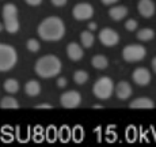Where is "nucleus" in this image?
I'll return each instance as SVG.
<instances>
[{
	"mask_svg": "<svg viewBox=\"0 0 156 147\" xmlns=\"http://www.w3.org/2000/svg\"><path fill=\"white\" fill-rule=\"evenodd\" d=\"M37 33L44 41H60L65 34V25L61 18L48 17L38 25Z\"/></svg>",
	"mask_w": 156,
	"mask_h": 147,
	"instance_id": "nucleus-1",
	"label": "nucleus"
},
{
	"mask_svg": "<svg viewBox=\"0 0 156 147\" xmlns=\"http://www.w3.org/2000/svg\"><path fill=\"white\" fill-rule=\"evenodd\" d=\"M34 71L38 76L44 78V79H49V78L57 76L61 71V61L55 55H46L42 56L37 60L34 65Z\"/></svg>",
	"mask_w": 156,
	"mask_h": 147,
	"instance_id": "nucleus-2",
	"label": "nucleus"
},
{
	"mask_svg": "<svg viewBox=\"0 0 156 147\" xmlns=\"http://www.w3.org/2000/svg\"><path fill=\"white\" fill-rule=\"evenodd\" d=\"M3 23L10 34H14L19 30V19H18V8L12 3H7L3 6Z\"/></svg>",
	"mask_w": 156,
	"mask_h": 147,
	"instance_id": "nucleus-3",
	"label": "nucleus"
},
{
	"mask_svg": "<svg viewBox=\"0 0 156 147\" xmlns=\"http://www.w3.org/2000/svg\"><path fill=\"white\" fill-rule=\"evenodd\" d=\"M18 60L16 50L8 44H0V71L7 72L15 67Z\"/></svg>",
	"mask_w": 156,
	"mask_h": 147,
	"instance_id": "nucleus-4",
	"label": "nucleus"
},
{
	"mask_svg": "<svg viewBox=\"0 0 156 147\" xmlns=\"http://www.w3.org/2000/svg\"><path fill=\"white\" fill-rule=\"evenodd\" d=\"M114 83L112 78L109 76H101L92 86V93L99 100H109L114 93Z\"/></svg>",
	"mask_w": 156,
	"mask_h": 147,
	"instance_id": "nucleus-5",
	"label": "nucleus"
},
{
	"mask_svg": "<svg viewBox=\"0 0 156 147\" xmlns=\"http://www.w3.org/2000/svg\"><path fill=\"white\" fill-rule=\"evenodd\" d=\"M147 55V50L143 45L139 44H130L126 45V46L122 49V57H124L125 61L128 63H136L140 61L145 57Z\"/></svg>",
	"mask_w": 156,
	"mask_h": 147,
	"instance_id": "nucleus-6",
	"label": "nucleus"
},
{
	"mask_svg": "<svg viewBox=\"0 0 156 147\" xmlns=\"http://www.w3.org/2000/svg\"><path fill=\"white\" fill-rule=\"evenodd\" d=\"M60 104L62 108H67V109H73L77 108L82 104V95L79 91L76 90H69V91H65L61 94L60 97Z\"/></svg>",
	"mask_w": 156,
	"mask_h": 147,
	"instance_id": "nucleus-7",
	"label": "nucleus"
},
{
	"mask_svg": "<svg viewBox=\"0 0 156 147\" xmlns=\"http://www.w3.org/2000/svg\"><path fill=\"white\" fill-rule=\"evenodd\" d=\"M72 15L76 20H87L94 15V7L90 3H79L73 7Z\"/></svg>",
	"mask_w": 156,
	"mask_h": 147,
	"instance_id": "nucleus-8",
	"label": "nucleus"
},
{
	"mask_svg": "<svg viewBox=\"0 0 156 147\" xmlns=\"http://www.w3.org/2000/svg\"><path fill=\"white\" fill-rule=\"evenodd\" d=\"M99 41L105 46H115L119 42V34L115 30L105 28L99 31Z\"/></svg>",
	"mask_w": 156,
	"mask_h": 147,
	"instance_id": "nucleus-9",
	"label": "nucleus"
},
{
	"mask_svg": "<svg viewBox=\"0 0 156 147\" xmlns=\"http://www.w3.org/2000/svg\"><path fill=\"white\" fill-rule=\"evenodd\" d=\"M132 79H133V82L136 83V85L147 86L149 82H151V72H149L145 67H139L133 71Z\"/></svg>",
	"mask_w": 156,
	"mask_h": 147,
	"instance_id": "nucleus-10",
	"label": "nucleus"
},
{
	"mask_svg": "<svg viewBox=\"0 0 156 147\" xmlns=\"http://www.w3.org/2000/svg\"><path fill=\"white\" fill-rule=\"evenodd\" d=\"M137 11L144 18H151L155 14V3L154 0H140L137 3Z\"/></svg>",
	"mask_w": 156,
	"mask_h": 147,
	"instance_id": "nucleus-11",
	"label": "nucleus"
},
{
	"mask_svg": "<svg viewBox=\"0 0 156 147\" xmlns=\"http://www.w3.org/2000/svg\"><path fill=\"white\" fill-rule=\"evenodd\" d=\"M114 93H115L117 98H119V100H128L132 95L133 90H132L130 85H129L126 80H121V82H118V85L115 86Z\"/></svg>",
	"mask_w": 156,
	"mask_h": 147,
	"instance_id": "nucleus-12",
	"label": "nucleus"
},
{
	"mask_svg": "<svg viewBox=\"0 0 156 147\" xmlns=\"http://www.w3.org/2000/svg\"><path fill=\"white\" fill-rule=\"evenodd\" d=\"M67 55L72 61H80V60L83 59V56H84V52H83L82 46H80L79 44L71 42V44H68V46H67Z\"/></svg>",
	"mask_w": 156,
	"mask_h": 147,
	"instance_id": "nucleus-13",
	"label": "nucleus"
},
{
	"mask_svg": "<svg viewBox=\"0 0 156 147\" xmlns=\"http://www.w3.org/2000/svg\"><path fill=\"white\" fill-rule=\"evenodd\" d=\"M129 108H132V109H154L155 104L148 97H139L129 104Z\"/></svg>",
	"mask_w": 156,
	"mask_h": 147,
	"instance_id": "nucleus-14",
	"label": "nucleus"
},
{
	"mask_svg": "<svg viewBox=\"0 0 156 147\" xmlns=\"http://www.w3.org/2000/svg\"><path fill=\"white\" fill-rule=\"evenodd\" d=\"M109 15L113 20L119 22V20H122L128 15V8L125 6H114V7L109 10Z\"/></svg>",
	"mask_w": 156,
	"mask_h": 147,
	"instance_id": "nucleus-15",
	"label": "nucleus"
},
{
	"mask_svg": "<svg viewBox=\"0 0 156 147\" xmlns=\"http://www.w3.org/2000/svg\"><path fill=\"white\" fill-rule=\"evenodd\" d=\"M25 93L29 95V97H37V95L41 93L40 82H38V80H35V79L29 80V82L25 85Z\"/></svg>",
	"mask_w": 156,
	"mask_h": 147,
	"instance_id": "nucleus-16",
	"label": "nucleus"
},
{
	"mask_svg": "<svg viewBox=\"0 0 156 147\" xmlns=\"http://www.w3.org/2000/svg\"><path fill=\"white\" fill-rule=\"evenodd\" d=\"M91 64H92V67L97 68V70H105V68H107V65H109V61H107L106 56L95 55L94 57L91 59Z\"/></svg>",
	"mask_w": 156,
	"mask_h": 147,
	"instance_id": "nucleus-17",
	"label": "nucleus"
},
{
	"mask_svg": "<svg viewBox=\"0 0 156 147\" xmlns=\"http://www.w3.org/2000/svg\"><path fill=\"white\" fill-rule=\"evenodd\" d=\"M80 41H82V45L84 48H91L95 41V37L91 30H84V31H82V34H80Z\"/></svg>",
	"mask_w": 156,
	"mask_h": 147,
	"instance_id": "nucleus-18",
	"label": "nucleus"
},
{
	"mask_svg": "<svg viewBox=\"0 0 156 147\" xmlns=\"http://www.w3.org/2000/svg\"><path fill=\"white\" fill-rule=\"evenodd\" d=\"M0 108L3 109H18L19 108V104L11 95H7V97H3L2 101H0Z\"/></svg>",
	"mask_w": 156,
	"mask_h": 147,
	"instance_id": "nucleus-19",
	"label": "nucleus"
},
{
	"mask_svg": "<svg viewBox=\"0 0 156 147\" xmlns=\"http://www.w3.org/2000/svg\"><path fill=\"white\" fill-rule=\"evenodd\" d=\"M136 38L139 41H144V42H145V41H151V40H154L155 38V31L152 29H149V28L141 29V30L137 31Z\"/></svg>",
	"mask_w": 156,
	"mask_h": 147,
	"instance_id": "nucleus-20",
	"label": "nucleus"
},
{
	"mask_svg": "<svg viewBox=\"0 0 156 147\" xmlns=\"http://www.w3.org/2000/svg\"><path fill=\"white\" fill-rule=\"evenodd\" d=\"M3 87H4V90L7 93H10V94H15V93H18V90H19V83H18V80L14 79V78H8V79H5Z\"/></svg>",
	"mask_w": 156,
	"mask_h": 147,
	"instance_id": "nucleus-21",
	"label": "nucleus"
},
{
	"mask_svg": "<svg viewBox=\"0 0 156 147\" xmlns=\"http://www.w3.org/2000/svg\"><path fill=\"white\" fill-rule=\"evenodd\" d=\"M88 78H90L88 74L83 70H77L76 72L73 74V80L76 85H84L87 80H88Z\"/></svg>",
	"mask_w": 156,
	"mask_h": 147,
	"instance_id": "nucleus-22",
	"label": "nucleus"
},
{
	"mask_svg": "<svg viewBox=\"0 0 156 147\" xmlns=\"http://www.w3.org/2000/svg\"><path fill=\"white\" fill-rule=\"evenodd\" d=\"M26 46H27V49L33 53H35V52L40 50V42H38L37 40H34V38H30V40L27 41V44H26Z\"/></svg>",
	"mask_w": 156,
	"mask_h": 147,
	"instance_id": "nucleus-23",
	"label": "nucleus"
},
{
	"mask_svg": "<svg viewBox=\"0 0 156 147\" xmlns=\"http://www.w3.org/2000/svg\"><path fill=\"white\" fill-rule=\"evenodd\" d=\"M125 29H126L128 31H134V30L137 29V20L128 19L126 22H125Z\"/></svg>",
	"mask_w": 156,
	"mask_h": 147,
	"instance_id": "nucleus-24",
	"label": "nucleus"
},
{
	"mask_svg": "<svg viewBox=\"0 0 156 147\" xmlns=\"http://www.w3.org/2000/svg\"><path fill=\"white\" fill-rule=\"evenodd\" d=\"M68 0H50V3H52L53 6H56V7H62V6L67 4Z\"/></svg>",
	"mask_w": 156,
	"mask_h": 147,
	"instance_id": "nucleus-25",
	"label": "nucleus"
},
{
	"mask_svg": "<svg viewBox=\"0 0 156 147\" xmlns=\"http://www.w3.org/2000/svg\"><path fill=\"white\" fill-rule=\"evenodd\" d=\"M26 3H27L29 6H31V7H37V6H40L41 3H42V0H25Z\"/></svg>",
	"mask_w": 156,
	"mask_h": 147,
	"instance_id": "nucleus-26",
	"label": "nucleus"
},
{
	"mask_svg": "<svg viewBox=\"0 0 156 147\" xmlns=\"http://www.w3.org/2000/svg\"><path fill=\"white\" fill-rule=\"evenodd\" d=\"M57 86H58V87H65V86H67V79H65V78H58V79H57Z\"/></svg>",
	"mask_w": 156,
	"mask_h": 147,
	"instance_id": "nucleus-27",
	"label": "nucleus"
},
{
	"mask_svg": "<svg viewBox=\"0 0 156 147\" xmlns=\"http://www.w3.org/2000/svg\"><path fill=\"white\" fill-rule=\"evenodd\" d=\"M35 108H37V109H52L53 106L50 104H41V105H37Z\"/></svg>",
	"mask_w": 156,
	"mask_h": 147,
	"instance_id": "nucleus-28",
	"label": "nucleus"
},
{
	"mask_svg": "<svg viewBox=\"0 0 156 147\" xmlns=\"http://www.w3.org/2000/svg\"><path fill=\"white\" fill-rule=\"evenodd\" d=\"M102 3H103L105 6H113V4H115L118 0H101Z\"/></svg>",
	"mask_w": 156,
	"mask_h": 147,
	"instance_id": "nucleus-29",
	"label": "nucleus"
},
{
	"mask_svg": "<svg viewBox=\"0 0 156 147\" xmlns=\"http://www.w3.org/2000/svg\"><path fill=\"white\" fill-rule=\"evenodd\" d=\"M97 29V23H94V22H91L88 25V30H91V31H94V30Z\"/></svg>",
	"mask_w": 156,
	"mask_h": 147,
	"instance_id": "nucleus-30",
	"label": "nucleus"
},
{
	"mask_svg": "<svg viewBox=\"0 0 156 147\" xmlns=\"http://www.w3.org/2000/svg\"><path fill=\"white\" fill-rule=\"evenodd\" d=\"M151 64H152V70H154V71H155V74H156V56H155L154 59H152Z\"/></svg>",
	"mask_w": 156,
	"mask_h": 147,
	"instance_id": "nucleus-31",
	"label": "nucleus"
}]
</instances>
